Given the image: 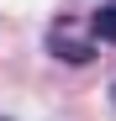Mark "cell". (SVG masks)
Here are the masks:
<instances>
[{"instance_id":"6da1fadb","label":"cell","mask_w":116,"mask_h":121,"mask_svg":"<svg viewBox=\"0 0 116 121\" xmlns=\"http://www.w3.org/2000/svg\"><path fill=\"white\" fill-rule=\"evenodd\" d=\"M48 53H53V58H63V63H74V69H85L90 58H95L90 21H69V16H58L53 32H48Z\"/></svg>"},{"instance_id":"7a4b0ae2","label":"cell","mask_w":116,"mask_h":121,"mask_svg":"<svg viewBox=\"0 0 116 121\" xmlns=\"http://www.w3.org/2000/svg\"><path fill=\"white\" fill-rule=\"evenodd\" d=\"M90 37H95V42H111V48H116V5H100V11L90 16Z\"/></svg>"},{"instance_id":"3957f363","label":"cell","mask_w":116,"mask_h":121,"mask_svg":"<svg viewBox=\"0 0 116 121\" xmlns=\"http://www.w3.org/2000/svg\"><path fill=\"white\" fill-rule=\"evenodd\" d=\"M111 105H116V84H111Z\"/></svg>"}]
</instances>
